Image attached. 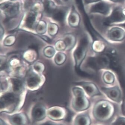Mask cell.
Masks as SVG:
<instances>
[{
  "mask_svg": "<svg viewBox=\"0 0 125 125\" xmlns=\"http://www.w3.org/2000/svg\"><path fill=\"white\" fill-rule=\"evenodd\" d=\"M41 125H62L60 124H57L55 123H52V122H48L46 123L43 124Z\"/></svg>",
  "mask_w": 125,
  "mask_h": 125,
  "instance_id": "74e56055",
  "label": "cell"
},
{
  "mask_svg": "<svg viewBox=\"0 0 125 125\" xmlns=\"http://www.w3.org/2000/svg\"><path fill=\"white\" fill-rule=\"evenodd\" d=\"M113 57L109 54H101L94 57H90L87 61L86 65L90 68L98 70L108 68L112 64Z\"/></svg>",
  "mask_w": 125,
  "mask_h": 125,
  "instance_id": "3957f363",
  "label": "cell"
},
{
  "mask_svg": "<svg viewBox=\"0 0 125 125\" xmlns=\"http://www.w3.org/2000/svg\"><path fill=\"white\" fill-rule=\"evenodd\" d=\"M26 82L29 88L34 89L39 87L41 84V77L35 73H31L28 75Z\"/></svg>",
  "mask_w": 125,
  "mask_h": 125,
  "instance_id": "4fadbf2b",
  "label": "cell"
},
{
  "mask_svg": "<svg viewBox=\"0 0 125 125\" xmlns=\"http://www.w3.org/2000/svg\"><path fill=\"white\" fill-rule=\"evenodd\" d=\"M89 42L86 37L81 39L77 48L75 50L74 56L77 68L79 67L86 55Z\"/></svg>",
  "mask_w": 125,
  "mask_h": 125,
  "instance_id": "8992f818",
  "label": "cell"
},
{
  "mask_svg": "<svg viewBox=\"0 0 125 125\" xmlns=\"http://www.w3.org/2000/svg\"><path fill=\"white\" fill-rule=\"evenodd\" d=\"M101 0H83L85 6L91 4V3H94L99 2Z\"/></svg>",
  "mask_w": 125,
  "mask_h": 125,
  "instance_id": "e575fe53",
  "label": "cell"
},
{
  "mask_svg": "<svg viewBox=\"0 0 125 125\" xmlns=\"http://www.w3.org/2000/svg\"><path fill=\"white\" fill-rule=\"evenodd\" d=\"M111 53H114V54H115V55H114V56L115 55H116V52H111ZM115 59H116V58H115ZM113 62H114V65H116V63H115L116 62V61H115V60H113Z\"/></svg>",
  "mask_w": 125,
  "mask_h": 125,
  "instance_id": "f35d334b",
  "label": "cell"
},
{
  "mask_svg": "<svg viewBox=\"0 0 125 125\" xmlns=\"http://www.w3.org/2000/svg\"><path fill=\"white\" fill-rule=\"evenodd\" d=\"M13 90L15 93H18L21 92L22 88V83L20 80L13 78L11 79Z\"/></svg>",
  "mask_w": 125,
  "mask_h": 125,
  "instance_id": "603a6c76",
  "label": "cell"
},
{
  "mask_svg": "<svg viewBox=\"0 0 125 125\" xmlns=\"http://www.w3.org/2000/svg\"><path fill=\"white\" fill-rule=\"evenodd\" d=\"M79 84L82 87L85 92L90 97L101 95V94L96 85L93 83L89 82H80Z\"/></svg>",
  "mask_w": 125,
  "mask_h": 125,
  "instance_id": "7c38bea8",
  "label": "cell"
},
{
  "mask_svg": "<svg viewBox=\"0 0 125 125\" xmlns=\"http://www.w3.org/2000/svg\"><path fill=\"white\" fill-rule=\"evenodd\" d=\"M63 41L66 45L67 50H70L73 48L75 44L76 38L73 34H67L64 36Z\"/></svg>",
  "mask_w": 125,
  "mask_h": 125,
  "instance_id": "ac0fdd59",
  "label": "cell"
},
{
  "mask_svg": "<svg viewBox=\"0 0 125 125\" xmlns=\"http://www.w3.org/2000/svg\"><path fill=\"white\" fill-rule=\"evenodd\" d=\"M0 125H6V124L5 123V122H3L2 120H1V124Z\"/></svg>",
  "mask_w": 125,
  "mask_h": 125,
  "instance_id": "60d3db41",
  "label": "cell"
},
{
  "mask_svg": "<svg viewBox=\"0 0 125 125\" xmlns=\"http://www.w3.org/2000/svg\"><path fill=\"white\" fill-rule=\"evenodd\" d=\"M11 0V1H13V0Z\"/></svg>",
  "mask_w": 125,
  "mask_h": 125,
  "instance_id": "b9f144b4",
  "label": "cell"
},
{
  "mask_svg": "<svg viewBox=\"0 0 125 125\" xmlns=\"http://www.w3.org/2000/svg\"><path fill=\"white\" fill-rule=\"evenodd\" d=\"M112 125H125V118L120 117L112 124Z\"/></svg>",
  "mask_w": 125,
  "mask_h": 125,
  "instance_id": "d6a6232c",
  "label": "cell"
},
{
  "mask_svg": "<svg viewBox=\"0 0 125 125\" xmlns=\"http://www.w3.org/2000/svg\"><path fill=\"white\" fill-rule=\"evenodd\" d=\"M55 48L58 51H63L66 48V45L63 41H59L56 43Z\"/></svg>",
  "mask_w": 125,
  "mask_h": 125,
  "instance_id": "4dcf8cb0",
  "label": "cell"
},
{
  "mask_svg": "<svg viewBox=\"0 0 125 125\" xmlns=\"http://www.w3.org/2000/svg\"><path fill=\"white\" fill-rule=\"evenodd\" d=\"M37 31L38 33L43 34L44 33L46 30V25L43 21H41L36 27Z\"/></svg>",
  "mask_w": 125,
  "mask_h": 125,
  "instance_id": "4316f807",
  "label": "cell"
},
{
  "mask_svg": "<svg viewBox=\"0 0 125 125\" xmlns=\"http://www.w3.org/2000/svg\"><path fill=\"white\" fill-rule=\"evenodd\" d=\"M0 7L7 17L11 18L15 17L18 14L20 6L17 3H13L8 2L1 4Z\"/></svg>",
  "mask_w": 125,
  "mask_h": 125,
  "instance_id": "ba28073f",
  "label": "cell"
},
{
  "mask_svg": "<svg viewBox=\"0 0 125 125\" xmlns=\"http://www.w3.org/2000/svg\"></svg>",
  "mask_w": 125,
  "mask_h": 125,
  "instance_id": "ee69618b",
  "label": "cell"
},
{
  "mask_svg": "<svg viewBox=\"0 0 125 125\" xmlns=\"http://www.w3.org/2000/svg\"><path fill=\"white\" fill-rule=\"evenodd\" d=\"M47 114L51 119L55 120H62L66 116L65 110L62 108L58 107L49 109L48 110Z\"/></svg>",
  "mask_w": 125,
  "mask_h": 125,
  "instance_id": "8fae6325",
  "label": "cell"
},
{
  "mask_svg": "<svg viewBox=\"0 0 125 125\" xmlns=\"http://www.w3.org/2000/svg\"><path fill=\"white\" fill-rule=\"evenodd\" d=\"M103 80L107 84H112L115 81V76L113 73L109 71L104 72L103 76Z\"/></svg>",
  "mask_w": 125,
  "mask_h": 125,
  "instance_id": "cb8c5ba5",
  "label": "cell"
},
{
  "mask_svg": "<svg viewBox=\"0 0 125 125\" xmlns=\"http://www.w3.org/2000/svg\"><path fill=\"white\" fill-rule=\"evenodd\" d=\"M117 4L108 0H102L85 6V10L89 14L99 15L106 17L111 14L114 6Z\"/></svg>",
  "mask_w": 125,
  "mask_h": 125,
  "instance_id": "7a4b0ae2",
  "label": "cell"
},
{
  "mask_svg": "<svg viewBox=\"0 0 125 125\" xmlns=\"http://www.w3.org/2000/svg\"><path fill=\"white\" fill-rule=\"evenodd\" d=\"M91 120L87 114H82L78 116L74 121V125H90Z\"/></svg>",
  "mask_w": 125,
  "mask_h": 125,
  "instance_id": "2e32d148",
  "label": "cell"
},
{
  "mask_svg": "<svg viewBox=\"0 0 125 125\" xmlns=\"http://www.w3.org/2000/svg\"><path fill=\"white\" fill-rule=\"evenodd\" d=\"M46 111L44 107L41 104H37L34 108L32 112L33 119L35 121L42 120L45 118Z\"/></svg>",
  "mask_w": 125,
  "mask_h": 125,
  "instance_id": "5bb4252c",
  "label": "cell"
},
{
  "mask_svg": "<svg viewBox=\"0 0 125 125\" xmlns=\"http://www.w3.org/2000/svg\"><path fill=\"white\" fill-rule=\"evenodd\" d=\"M66 58V57L65 54L61 52H59L57 53L55 56V62L57 65H62L65 61Z\"/></svg>",
  "mask_w": 125,
  "mask_h": 125,
  "instance_id": "d4e9b609",
  "label": "cell"
},
{
  "mask_svg": "<svg viewBox=\"0 0 125 125\" xmlns=\"http://www.w3.org/2000/svg\"><path fill=\"white\" fill-rule=\"evenodd\" d=\"M34 68L38 73H42L44 70V67L43 64L41 62L36 63L34 65Z\"/></svg>",
  "mask_w": 125,
  "mask_h": 125,
  "instance_id": "1f68e13d",
  "label": "cell"
},
{
  "mask_svg": "<svg viewBox=\"0 0 125 125\" xmlns=\"http://www.w3.org/2000/svg\"><path fill=\"white\" fill-rule=\"evenodd\" d=\"M27 51L24 53V58L26 60L29 62H32L34 61L36 59V54L33 52Z\"/></svg>",
  "mask_w": 125,
  "mask_h": 125,
  "instance_id": "484cf974",
  "label": "cell"
},
{
  "mask_svg": "<svg viewBox=\"0 0 125 125\" xmlns=\"http://www.w3.org/2000/svg\"><path fill=\"white\" fill-rule=\"evenodd\" d=\"M107 32V36L111 41H121L125 37V31L121 27L117 26H112Z\"/></svg>",
  "mask_w": 125,
  "mask_h": 125,
  "instance_id": "9c48e42d",
  "label": "cell"
},
{
  "mask_svg": "<svg viewBox=\"0 0 125 125\" xmlns=\"http://www.w3.org/2000/svg\"><path fill=\"white\" fill-rule=\"evenodd\" d=\"M36 14L35 12H32L29 13L26 16L25 20V25L27 27L33 28L36 24Z\"/></svg>",
  "mask_w": 125,
  "mask_h": 125,
  "instance_id": "e0dca14e",
  "label": "cell"
},
{
  "mask_svg": "<svg viewBox=\"0 0 125 125\" xmlns=\"http://www.w3.org/2000/svg\"><path fill=\"white\" fill-rule=\"evenodd\" d=\"M44 4L46 12L49 15H51L52 12L56 8L54 3L50 0H44Z\"/></svg>",
  "mask_w": 125,
  "mask_h": 125,
  "instance_id": "7402d4cb",
  "label": "cell"
},
{
  "mask_svg": "<svg viewBox=\"0 0 125 125\" xmlns=\"http://www.w3.org/2000/svg\"><path fill=\"white\" fill-rule=\"evenodd\" d=\"M108 0L116 4L124 5L125 3V0Z\"/></svg>",
  "mask_w": 125,
  "mask_h": 125,
  "instance_id": "d590c367",
  "label": "cell"
},
{
  "mask_svg": "<svg viewBox=\"0 0 125 125\" xmlns=\"http://www.w3.org/2000/svg\"><path fill=\"white\" fill-rule=\"evenodd\" d=\"M15 41H16V38L14 36H9L5 39L4 44L6 46H11L14 43Z\"/></svg>",
  "mask_w": 125,
  "mask_h": 125,
  "instance_id": "f546056e",
  "label": "cell"
},
{
  "mask_svg": "<svg viewBox=\"0 0 125 125\" xmlns=\"http://www.w3.org/2000/svg\"><path fill=\"white\" fill-rule=\"evenodd\" d=\"M19 100L12 93H8L3 95L0 99V108L5 111L12 112L18 106Z\"/></svg>",
  "mask_w": 125,
  "mask_h": 125,
  "instance_id": "52a82bcc",
  "label": "cell"
},
{
  "mask_svg": "<svg viewBox=\"0 0 125 125\" xmlns=\"http://www.w3.org/2000/svg\"><path fill=\"white\" fill-rule=\"evenodd\" d=\"M73 92L75 98L72 105L74 109L77 111H81L88 108L89 101L85 96L83 90L79 87H74L73 89Z\"/></svg>",
  "mask_w": 125,
  "mask_h": 125,
  "instance_id": "5b68a950",
  "label": "cell"
},
{
  "mask_svg": "<svg viewBox=\"0 0 125 125\" xmlns=\"http://www.w3.org/2000/svg\"><path fill=\"white\" fill-rule=\"evenodd\" d=\"M115 108L111 102L101 100L96 103L93 111V114L96 120L101 122L108 121L113 116Z\"/></svg>",
  "mask_w": 125,
  "mask_h": 125,
  "instance_id": "6da1fadb",
  "label": "cell"
},
{
  "mask_svg": "<svg viewBox=\"0 0 125 125\" xmlns=\"http://www.w3.org/2000/svg\"><path fill=\"white\" fill-rule=\"evenodd\" d=\"M65 12L62 9L56 8L51 14L52 18L57 21L62 22L65 18Z\"/></svg>",
  "mask_w": 125,
  "mask_h": 125,
  "instance_id": "d6986e66",
  "label": "cell"
},
{
  "mask_svg": "<svg viewBox=\"0 0 125 125\" xmlns=\"http://www.w3.org/2000/svg\"><path fill=\"white\" fill-rule=\"evenodd\" d=\"M92 49L97 53H101L104 51L105 46L104 43L98 40L94 41L92 46Z\"/></svg>",
  "mask_w": 125,
  "mask_h": 125,
  "instance_id": "44dd1931",
  "label": "cell"
},
{
  "mask_svg": "<svg viewBox=\"0 0 125 125\" xmlns=\"http://www.w3.org/2000/svg\"><path fill=\"white\" fill-rule=\"evenodd\" d=\"M111 26H117L119 27H121L122 29H123L125 30V21L122 23L120 24H115Z\"/></svg>",
  "mask_w": 125,
  "mask_h": 125,
  "instance_id": "8d00e7d4",
  "label": "cell"
},
{
  "mask_svg": "<svg viewBox=\"0 0 125 125\" xmlns=\"http://www.w3.org/2000/svg\"><path fill=\"white\" fill-rule=\"evenodd\" d=\"M102 90L112 100L117 102L121 101V92L118 87H102Z\"/></svg>",
  "mask_w": 125,
  "mask_h": 125,
  "instance_id": "30bf717a",
  "label": "cell"
},
{
  "mask_svg": "<svg viewBox=\"0 0 125 125\" xmlns=\"http://www.w3.org/2000/svg\"><path fill=\"white\" fill-rule=\"evenodd\" d=\"M124 6H125V4H124Z\"/></svg>",
  "mask_w": 125,
  "mask_h": 125,
  "instance_id": "7bdbcfd3",
  "label": "cell"
},
{
  "mask_svg": "<svg viewBox=\"0 0 125 125\" xmlns=\"http://www.w3.org/2000/svg\"><path fill=\"white\" fill-rule=\"evenodd\" d=\"M125 21V6L124 5L117 4L114 6L111 14L106 17L103 24L106 26L122 23Z\"/></svg>",
  "mask_w": 125,
  "mask_h": 125,
  "instance_id": "277c9868",
  "label": "cell"
},
{
  "mask_svg": "<svg viewBox=\"0 0 125 125\" xmlns=\"http://www.w3.org/2000/svg\"><path fill=\"white\" fill-rule=\"evenodd\" d=\"M58 26L54 24H50L48 26V32L51 36H53L56 34L58 32Z\"/></svg>",
  "mask_w": 125,
  "mask_h": 125,
  "instance_id": "f1b7e54d",
  "label": "cell"
},
{
  "mask_svg": "<svg viewBox=\"0 0 125 125\" xmlns=\"http://www.w3.org/2000/svg\"><path fill=\"white\" fill-rule=\"evenodd\" d=\"M54 0L58 4H61V0Z\"/></svg>",
  "mask_w": 125,
  "mask_h": 125,
  "instance_id": "ab89813d",
  "label": "cell"
},
{
  "mask_svg": "<svg viewBox=\"0 0 125 125\" xmlns=\"http://www.w3.org/2000/svg\"><path fill=\"white\" fill-rule=\"evenodd\" d=\"M43 53L45 56L48 58H51L55 54V50L53 47L48 46L44 49Z\"/></svg>",
  "mask_w": 125,
  "mask_h": 125,
  "instance_id": "83f0119b",
  "label": "cell"
},
{
  "mask_svg": "<svg viewBox=\"0 0 125 125\" xmlns=\"http://www.w3.org/2000/svg\"><path fill=\"white\" fill-rule=\"evenodd\" d=\"M7 81L6 79L3 78L2 80H1V90H5L7 88L8 85Z\"/></svg>",
  "mask_w": 125,
  "mask_h": 125,
  "instance_id": "836d02e7",
  "label": "cell"
},
{
  "mask_svg": "<svg viewBox=\"0 0 125 125\" xmlns=\"http://www.w3.org/2000/svg\"><path fill=\"white\" fill-rule=\"evenodd\" d=\"M26 117L23 114H15L9 117V120L13 125H22L26 123Z\"/></svg>",
  "mask_w": 125,
  "mask_h": 125,
  "instance_id": "9a60e30c",
  "label": "cell"
},
{
  "mask_svg": "<svg viewBox=\"0 0 125 125\" xmlns=\"http://www.w3.org/2000/svg\"><path fill=\"white\" fill-rule=\"evenodd\" d=\"M80 20L79 14L76 11L74 10L72 12L69 17V24L73 27H77L79 25Z\"/></svg>",
  "mask_w": 125,
  "mask_h": 125,
  "instance_id": "ffe728a7",
  "label": "cell"
}]
</instances>
